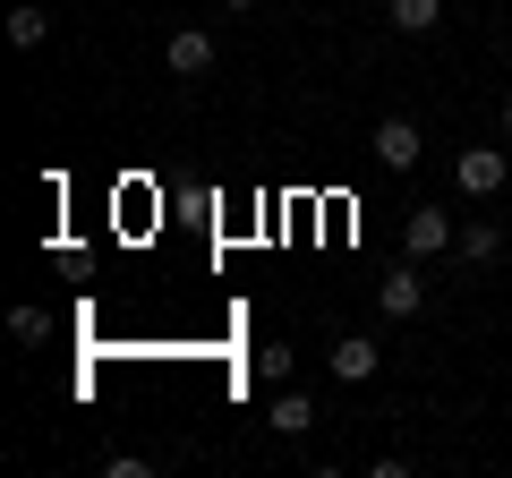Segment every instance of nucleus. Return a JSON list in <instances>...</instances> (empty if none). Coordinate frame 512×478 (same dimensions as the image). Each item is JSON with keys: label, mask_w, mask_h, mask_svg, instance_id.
Segmentation results:
<instances>
[{"label": "nucleus", "mask_w": 512, "mask_h": 478, "mask_svg": "<svg viewBox=\"0 0 512 478\" xmlns=\"http://www.w3.org/2000/svg\"><path fill=\"white\" fill-rule=\"evenodd\" d=\"M436 18H444V0H393V26H402V35H427Z\"/></svg>", "instance_id": "nucleus-10"}, {"label": "nucleus", "mask_w": 512, "mask_h": 478, "mask_svg": "<svg viewBox=\"0 0 512 478\" xmlns=\"http://www.w3.org/2000/svg\"><path fill=\"white\" fill-rule=\"evenodd\" d=\"M453 180H461V197H504V180H512V163H504V146H461V163H453Z\"/></svg>", "instance_id": "nucleus-1"}, {"label": "nucleus", "mask_w": 512, "mask_h": 478, "mask_svg": "<svg viewBox=\"0 0 512 478\" xmlns=\"http://www.w3.org/2000/svg\"><path fill=\"white\" fill-rule=\"evenodd\" d=\"M376 308H384V316H419V308H427V282L410 274V265H402V274H384V282H376Z\"/></svg>", "instance_id": "nucleus-6"}, {"label": "nucleus", "mask_w": 512, "mask_h": 478, "mask_svg": "<svg viewBox=\"0 0 512 478\" xmlns=\"http://www.w3.org/2000/svg\"><path fill=\"white\" fill-rule=\"evenodd\" d=\"M325 359H333V376H342V385H367V376L384 368V350L367 342V333H342V342H333Z\"/></svg>", "instance_id": "nucleus-4"}, {"label": "nucleus", "mask_w": 512, "mask_h": 478, "mask_svg": "<svg viewBox=\"0 0 512 478\" xmlns=\"http://www.w3.org/2000/svg\"><path fill=\"white\" fill-rule=\"evenodd\" d=\"M265 427H274V436H308V427H316V402H308V393H274Z\"/></svg>", "instance_id": "nucleus-7"}, {"label": "nucleus", "mask_w": 512, "mask_h": 478, "mask_svg": "<svg viewBox=\"0 0 512 478\" xmlns=\"http://www.w3.org/2000/svg\"><path fill=\"white\" fill-rule=\"evenodd\" d=\"M222 9H256V0H222Z\"/></svg>", "instance_id": "nucleus-13"}, {"label": "nucleus", "mask_w": 512, "mask_h": 478, "mask_svg": "<svg viewBox=\"0 0 512 478\" xmlns=\"http://www.w3.org/2000/svg\"><path fill=\"white\" fill-rule=\"evenodd\" d=\"M9 43H18V52H43V43H52V9H35V0L9 9Z\"/></svg>", "instance_id": "nucleus-8"}, {"label": "nucleus", "mask_w": 512, "mask_h": 478, "mask_svg": "<svg viewBox=\"0 0 512 478\" xmlns=\"http://www.w3.org/2000/svg\"><path fill=\"white\" fill-rule=\"evenodd\" d=\"M504 137H512V94H504Z\"/></svg>", "instance_id": "nucleus-12"}, {"label": "nucleus", "mask_w": 512, "mask_h": 478, "mask_svg": "<svg viewBox=\"0 0 512 478\" xmlns=\"http://www.w3.org/2000/svg\"><path fill=\"white\" fill-rule=\"evenodd\" d=\"M402 239H410V257H444V248H453V214H444V205H410V222H402Z\"/></svg>", "instance_id": "nucleus-3"}, {"label": "nucleus", "mask_w": 512, "mask_h": 478, "mask_svg": "<svg viewBox=\"0 0 512 478\" xmlns=\"http://www.w3.org/2000/svg\"><path fill=\"white\" fill-rule=\"evenodd\" d=\"M367 154H376L384 171H410V163L427 154V137H419V120H384V129L367 137Z\"/></svg>", "instance_id": "nucleus-2"}, {"label": "nucleus", "mask_w": 512, "mask_h": 478, "mask_svg": "<svg viewBox=\"0 0 512 478\" xmlns=\"http://www.w3.org/2000/svg\"><path fill=\"white\" fill-rule=\"evenodd\" d=\"M461 257H470V265H495V257H504V231H495V222H461Z\"/></svg>", "instance_id": "nucleus-9"}, {"label": "nucleus", "mask_w": 512, "mask_h": 478, "mask_svg": "<svg viewBox=\"0 0 512 478\" xmlns=\"http://www.w3.org/2000/svg\"><path fill=\"white\" fill-rule=\"evenodd\" d=\"M163 60H171V77H205L214 69V35H205V26H180V35L163 43Z\"/></svg>", "instance_id": "nucleus-5"}, {"label": "nucleus", "mask_w": 512, "mask_h": 478, "mask_svg": "<svg viewBox=\"0 0 512 478\" xmlns=\"http://www.w3.org/2000/svg\"><path fill=\"white\" fill-rule=\"evenodd\" d=\"M9 333H18V342H52V316H43V308H18V316H9Z\"/></svg>", "instance_id": "nucleus-11"}]
</instances>
